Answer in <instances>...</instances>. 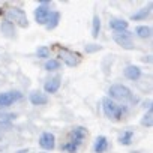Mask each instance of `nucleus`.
<instances>
[{
    "label": "nucleus",
    "instance_id": "obj_7",
    "mask_svg": "<svg viewBox=\"0 0 153 153\" xmlns=\"http://www.w3.org/2000/svg\"><path fill=\"white\" fill-rule=\"evenodd\" d=\"M48 17H50V8L47 6V2H42V3L36 8V11H35L36 23H38V24H44V26H45V23H47Z\"/></svg>",
    "mask_w": 153,
    "mask_h": 153
},
{
    "label": "nucleus",
    "instance_id": "obj_16",
    "mask_svg": "<svg viewBox=\"0 0 153 153\" xmlns=\"http://www.w3.org/2000/svg\"><path fill=\"white\" fill-rule=\"evenodd\" d=\"M110 27L114 30V32H123L128 29V21L125 20H120V18H114L110 21Z\"/></svg>",
    "mask_w": 153,
    "mask_h": 153
},
{
    "label": "nucleus",
    "instance_id": "obj_12",
    "mask_svg": "<svg viewBox=\"0 0 153 153\" xmlns=\"http://www.w3.org/2000/svg\"><path fill=\"white\" fill-rule=\"evenodd\" d=\"M59 87H60V76H54V78H51L45 83L44 90L47 93H56L59 90Z\"/></svg>",
    "mask_w": 153,
    "mask_h": 153
},
{
    "label": "nucleus",
    "instance_id": "obj_13",
    "mask_svg": "<svg viewBox=\"0 0 153 153\" xmlns=\"http://www.w3.org/2000/svg\"><path fill=\"white\" fill-rule=\"evenodd\" d=\"M0 30H2L3 36H6V38H14V36H15V26H14L11 21H8V20H5V21L2 23V26H0Z\"/></svg>",
    "mask_w": 153,
    "mask_h": 153
},
{
    "label": "nucleus",
    "instance_id": "obj_8",
    "mask_svg": "<svg viewBox=\"0 0 153 153\" xmlns=\"http://www.w3.org/2000/svg\"><path fill=\"white\" fill-rule=\"evenodd\" d=\"M39 146L45 150H53L56 147V137L51 132H44L39 137Z\"/></svg>",
    "mask_w": 153,
    "mask_h": 153
},
{
    "label": "nucleus",
    "instance_id": "obj_4",
    "mask_svg": "<svg viewBox=\"0 0 153 153\" xmlns=\"http://www.w3.org/2000/svg\"><path fill=\"white\" fill-rule=\"evenodd\" d=\"M6 20L11 21L12 24L20 26V27H27V26H29L26 12H24L23 9H20V8H11V9L6 12Z\"/></svg>",
    "mask_w": 153,
    "mask_h": 153
},
{
    "label": "nucleus",
    "instance_id": "obj_18",
    "mask_svg": "<svg viewBox=\"0 0 153 153\" xmlns=\"http://www.w3.org/2000/svg\"><path fill=\"white\" fill-rule=\"evenodd\" d=\"M135 33H137L141 39H147V38L152 36V29H150L149 26H138V27L135 29Z\"/></svg>",
    "mask_w": 153,
    "mask_h": 153
},
{
    "label": "nucleus",
    "instance_id": "obj_26",
    "mask_svg": "<svg viewBox=\"0 0 153 153\" xmlns=\"http://www.w3.org/2000/svg\"><path fill=\"white\" fill-rule=\"evenodd\" d=\"M0 138H2V135H0Z\"/></svg>",
    "mask_w": 153,
    "mask_h": 153
},
{
    "label": "nucleus",
    "instance_id": "obj_19",
    "mask_svg": "<svg viewBox=\"0 0 153 153\" xmlns=\"http://www.w3.org/2000/svg\"><path fill=\"white\" fill-rule=\"evenodd\" d=\"M132 138H134V131H125V132L120 135L119 141H120V144H123V146H129V144L132 143Z\"/></svg>",
    "mask_w": 153,
    "mask_h": 153
},
{
    "label": "nucleus",
    "instance_id": "obj_1",
    "mask_svg": "<svg viewBox=\"0 0 153 153\" xmlns=\"http://www.w3.org/2000/svg\"><path fill=\"white\" fill-rule=\"evenodd\" d=\"M86 135H87V131L83 126L74 128L72 132H71V138L62 146V149L68 153H75L76 150H78V147L83 144V140L86 138Z\"/></svg>",
    "mask_w": 153,
    "mask_h": 153
},
{
    "label": "nucleus",
    "instance_id": "obj_15",
    "mask_svg": "<svg viewBox=\"0 0 153 153\" xmlns=\"http://www.w3.org/2000/svg\"><path fill=\"white\" fill-rule=\"evenodd\" d=\"M59 21H60V12H50V17L45 23V27L47 30H53L59 26Z\"/></svg>",
    "mask_w": 153,
    "mask_h": 153
},
{
    "label": "nucleus",
    "instance_id": "obj_20",
    "mask_svg": "<svg viewBox=\"0 0 153 153\" xmlns=\"http://www.w3.org/2000/svg\"><path fill=\"white\" fill-rule=\"evenodd\" d=\"M99 32H101V20H99L98 15H95L93 17V26H92V36L93 38H98Z\"/></svg>",
    "mask_w": 153,
    "mask_h": 153
},
{
    "label": "nucleus",
    "instance_id": "obj_21",
    "mask_svg": "<svg viewBox=\"0 0 153 153\" xmlns=\"http://www.w3.org/2000/svg\"><path fill=\"white\" fill-rule=\"evenodd\" d=\"M44 68L47 71H57V69H60V62L56 60V59H50V60H47Z\"/></svg>",
    "mask_w": 153,
    "mask_h": 153
},
{
    "label": "nucleus",
    "instance_id": "obj_5",
    "mask_svg": "<svg viewBox=\"0 0 153 153\" xmlns=\"http://www.w3.org/2000/svg\"><path fill=\"white\" fill-rule=\"evenodd\" d=\"M113 39L117 45H120L125 50H132L134 48V42H132V33L128 30L123 32H114L113 33Z\"/></svg>",
    "mask_w": 153,
    "mask_h": 153
},
{
    "label": "nucleus",
    "instance_id": "obj_22",
    "mask_svg": "<svg viewBox=\"0 0 153 153\" xmlns=\"http://www.w3.org/2000/svg\"><path fill=\"white\" fill-rule=\"evenodd\" d=\"M141 123L144 126H147V128H152L153 126V113H152V110L147 111V114L144 116V119L141 120Z\"/></svg>",
    "mask_w": 153,
    "mask_h": 153
},
{
    "label": "nucleus",
    "instance_id": "obj_25",
    "mask_svg": "<svg viewBox=\"0 0 153 153\" xmlns=\"http://www.w3.org/2000/svg\"><path fill=\"white\" fill-rule=\"evenodd\" d=\"M0 129H11V122L0 120Z\"/></svg>",
    "mask_w": 153,
    "mask_h": 153
},
{
    "label": "nucleus",
    "instance_id": "obj_2",
    "mask_svg": "<svg viewBox=\"0 0 153 153\" xmlns=\"http://www.w3.org/2000/svg\"><path fill=\"white\" fill-rule=\"evenodd\" d=\"M108 98L111 101H119V102H123V104L134 102L135 101L132 92L126 86H123V84H114V86H111L110 90H108Z\"/></svg>",
    "mask_w": 153,
    "mask_h": 153
},
{
    "label": "nucleus",
    "instance_id": "obj_6",
    "mask_svg": "<svg viewBox=\"0 0 153 153\" xmlns=\"http://www.w3.org/2000/svg\"><path fill=\"white\" fill-rule=\"evenodd\" d=\"M21 93L20 92H6V93H2L0 95V110L2 108H8L12 102H15V101H18V99H21Z\"/></svg>",
    "mask_w": 153,
    "mask_h": 153
},
{
    "label": "nucleus",
    "instance_id": "obj_11",
    "mask_svg": "<svg viewBox=\"0 0 153 153\" xmlns=\"http://www.w3.org/2000/svg\"><path fill=\"white\" fill-rule=\"evenodd\" d=\"M107 149H108V141H107V137H104V135H99V137L95 140L93 152H95V153H104Z\"/></svg>",
    "mask_w": 153,
    "mask_h": 153
},
{
    "label": "nucleus",
    "instance_id": "obj_9",
    "mask_svg": "<svg viewBox=\"0 0 153 153\" xmlns=\"http://www.w3.org/2000/svg\"><path fill=\"white\" fill-rule=\"evenodd\" d=\"M123 74H125V76H126L128 80H131V81H137V80L140 78V76H141V69H140L138 66L128 65V66L125 68Z\"/></svg>",
    "mask_w": 153,
    "mask_h": 153
},
{
    "label": "nucleus",
    "instance_id": "obj_17",
    "mask_svg": "<svg viewBox=\"0 0 153 153\" xmlns=\"http://www.w3.org/2000/svg\"><path fill=\"white\" fill-rule=\"evenodd\" d=\"M150 11H152V6L149 5L147 8H143V9H140L138 12L132 14V15H131V18H132V20H135V21H138V20H144L146 17H149V15H150Z\"/></svg>",
    "mask_w": 153,
    "mask_h": 153
},
{
    "label": "nucleus",
    "instance_id": "obj_24",
    "mask_svg": "<svg viewBox=\"0 0 153 153\" xmlns=\"http://www.w3.org/2000/svg\"><path fill=\"white\" fill-rule=\"evenodd\" d=\"M99 50H101L99 45H95V44L86 45V53H95V51H99Z\"/></svg>",
    "mask_w": 153,
    "mask_h": 153
},
{
    "label": "nucleus",
    "instance_id": "obj_3",
    "mask_svg": "<svg viewBox=\"0 0 153 153\" xmlns=\"http://www.w3.org/2000/svg\"><path fill=\"white\" fill-rule=\"evenodd\" d=\"M102 108H104L105 116H107L108 119H111V120H116V122L122 120V117H123V114H125V111H126V108H125L123 105L116 104V102L111 101L108 96H105V98L102 99Z\"/></svg>",
    "mask_w": 153,
    "mask_h": 153
},
{
    "label": "nucleus",
    "instance_id": "obj_10",
    "mask_svg": "<svg viewBox=\"0 0 153 153\" xmlns=\"http://www.w3.org/2000/svg\"><path fill=\"white\" fill-rule=\"evenodd\" d=\"M29 99H30V102L33 105H45L48 102L47 95L45 93H41V92H32L30 96H29Z\"/></svg>",
    "mask_w": 153,
    "mask_h": 153
},
{
    "label": "nucleus",
    "instance_id": "obj_23",
    "mask_svg": "<svg viewBox=\"0 0 153 153\" xmlns=\"http://www.w3.org/2000/svg\"><path fill=\"white\" fill-rule=\"evenodd\" d=\"M36 54L41 59H47V57H50V48L48 47H39L38 51H36Z\"/></svg>",
    "mask_w": 153,
    "mask_h": 153
},
{
    "label": "nucleus",
    "instance_id": "obj_14",
    "mask_svg": "<svg viewBox=\"0 0 153 153\" xmlns=\"http://www.w3.org/2000/svg\"><path fill=\"white\" fill-rule=\"evenodd\" d=\"M60 56H62V59L65 60V63H66L68 66H75V65H78V59H75L76 56H75L74 53L68 51V50H62V51H60Z\"/></svg>",
    "mask_w": 153,
    "mask_h": 153
}]
</instances>
